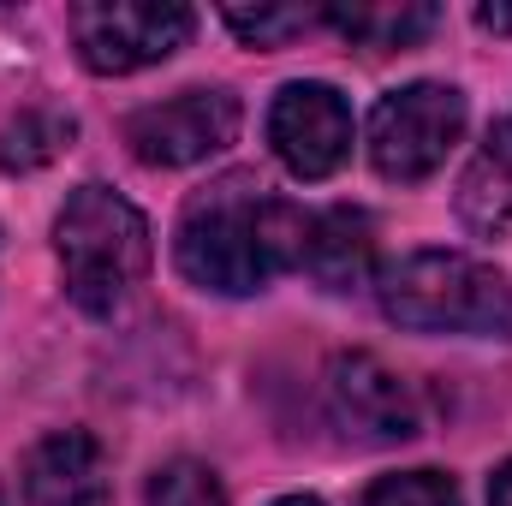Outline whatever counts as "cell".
<instances>
[{
	"instance_id": "6da1fadb",
	"label": "cell",
	"mask_w": 512,
	"mask_h": 506,
	"mask_svg": "<svg viewBox=\"0 0 512 506\" xmlns=\"http://www.w3.org/2000/svg\"><path fill=\"white\" fill-rule=\"evenodd\" d=\"M304 227H310V209L268 197L256 173H227L185 203L173 233V262L203 292L251 298L274 274L298 268Z\"/></svg>"
},
{
	"instance_id": "7a4b0ae2",
	"label": "cell",
	"mask_w": 512,
	"mask_h": 506,
	"mask_svg": "<svg viewBox=\"0 0 512 506\" xmlns=\"http://www.w3.org/2000/svg\"><path fill=\"white\" fill-rule=\"evenodd\" d=\"M382 316L411 334H512V280L465 251H411L376 274Z\"/></svg>"
},
{
	"instance_id": "3957f363",
	"label": "cell",
	"mask_w": 512,
	"mask_h": 506,
	"mask_svg": "<svg viewBox=\"0 0 512 506\" xmlns=\"http://www.w3.org/2000/svg\"><path fill=\"white\" fill-rule=\"evenodd\" d=\"M66 298L84 316H114L149 268V221L108 185H78L54 215Z\"/></svg>"
},
{
	"instance_id": "277c9868",
	"label": "cell",
	"mask_w": 512,
	"mask_h": 506,
	"mask_svg": "<svg viewBox=\"0 0 512 506\" xmlns=\"http://www.w3.org/2000/svg\"><path fill=\"white\" fill-rule=\"evenodd\" d=\"M66 30L90 72L126 78L143 66H161L173 48H185L197 30V12L179 0H84L66 12Z\"/></svg>"
},
{
	"instance_id": "5b68a950",
	"label": "cell",
	"mask_w": 512,
	"mask_h": 506,
	"mask_svg": "<svg viewBox=\"0 0 512 506\" xmlns=\"http://www.w3.org/2000/svg\"><path fill=\"white\" fill-rule=\"evenodd\" d=\"M465 137V96L453 84H405L387 90L370 114V161L393 185L429 179Z\"/></svg>"
},
{
	"instance_id": "8992f818",
	"label": "cell",
	"mask_w": 512,
	"mask_h": 506,
	"mask_svg": "<svg viewBox=\"0 0 512 506\" xmlns=\"http://www.w3.org/2000/svg\"><path fill=\"white\" fill-rule=\"evenodd\" d=\"M322 411L358 447H399L423 429L417 387L376 352H340L322 370Z\"/></svg>"
},
{
	"instance_id": "52a82bcc",
	"label": "cell",
	"mask_w": 512,
	"mask_h": 506,
	"mask_svg": "<svg viewBox=\"0 0 512 506\" xmlns=\"http://www.w3.org/2000/svg\"><path fill=\"white\" fill-rule=\"evenodd\" d=\"M239 96L233 90H179L167 102H149L126 114V149L143 167H191V161H209L221 155L233 137H239Z\"/></svg>"
},
{
	"instance_id": "ba28073f",
	"label": "cell",
	"mask_w": 512,
	"mask_h": 506,
	"mask_svg": "<svg viewBox=\"0 0 512 506\" xmlns=\"http://www.w3.org/2000/svg\"><path fill=\"white\" fill-rule=\"evenodd\" d=\"M268 143L292 179H328L352 155V108L334 84H286L268 108Z\"/></svg>"
},
{
	"instance_id": "9c48e42d",
	"label": "cell",
	"mask_w": 512,
	"mask_h": 506,
	"mask_svg": "<svg viewBox=\"0 0 512 506\" xmlns=\"http://www.w3.org/2000/svg\"><path fill=\"white\" fill-rule=\"evenodd\" d=\"M24 501L30 506H108V453L90 429H54L24 453Z\"/></svg>"
},
{
	"instance_id": "30bf717a",
	"label": "cell",
	"mask_w": 512,
	"mask_h": 506,
	"mask_svg": "<svg viewBox=\"0 0 512 506\" xmlns=\"http://www.w3.org/2000/svg\"><path fill=\"white\" fill-rule=\"evenodd\" d=\"M298 274H310L322 292H358L370 286L376 268V221L352 203L316 209L304 227V251H298Z\"/></svg>"
},
{
	"instance_id": "8fae6325",
	"label": "cell",
	"mask_w": 512,
	"mask_h": 506,
	"mask_svg": "<svg viewBox=\"0 0 512 506\" xmlns=\"http://www.w3.org/2000/svg\"><path fill=\"white\" fill-rule=\"evenodd\" d=\"M322 24H334L358 48H417L441 24V6H423V0H358V6H322Z\"/></svg>"
},
{
	"instance_id": "7c38bea8",
	"label": "cell",
	"mask_w": 512,
	"mask_h": 506,
	"mask_svg": "<svg viewBox=\"0 0 512 506\" xmlns=\"http://www.w3.org/2000/svg\"><path fill=\"white\" fill-rule=\"evenodd\" d=\"M459 209H465V221L483 227V233H495V227L512 221V114L495 120L483 155L471 161V173H465V185H459Z\"/></svg>"
},
{
	"instance_id": "4fadbf2b",
	"label": "cell",
	"mask_w": 512,
	"mask_h": 506,
	"mask_svg": "<svg viewBox=\"0 0 512 506\" xmlns=\"http://www.w3.org/2000/svg\"><path fill=\"white\" fill-rule=\"evenodd\" d=\"M72 137H78L72 114H60V108H24L12 126L0 131V167L6 173H36L54 155H66Z\"/></svg>"
},
{
	"instance_id": "5bb4252c",
	"label": "cell",
	"mask_w": 512,
	"mask_h": 506,
	"mask_svg": "<svg viewBox=\"0 0 512 506\" xmlns=\"http://www.w3.org/2000/svg\"><path fill=\"white\" fill-rule=\"evenodd\" d=\"M221 18H227V30H233L239 42H251V48H280V42H292L298 30L322 24V6H221Z\"/></svg>"
},
{
	"instance_id": "9a60e30c",
	"label": "cell",
	"mask_w": 512,
	"mask_h": 506,
	"mask_svg": "<svg viewBox=\"0 0 512 506\" xmlns=\"http://www.w3.org/2000/svg\"><path fill=\"white\" fill-rule=\"evenodd\" d=\"M143 501L149 506H227V489H221V477L203 459H167V465H155Z\"/></svg>"
},
{
	"instance_id": "2e32d148",
	"label": "cell",
	"mask_w": 512,
	"mask_h": 506,
	"mask_svg": "<svg viewBox=\"0 0 512 506\" xmlns=\"http://www.w3.org/2000/svg\"><path fill=\"white\" fill-rule=\"evenodd\" d=\"M364 506H459V483L447 471H393L370 483Z\"/></svg>"
},
{
	"instance_id": "e0dca14e",
	"label": "cell",
	"mask_w": 512,
	"mask_h": 506,
	"mask_svg": "<svg viewBox=\"0 0 512 506\" xmlns=\"http://www.w3.org/2000/svg\"><path fill=\"white\" fill-rule=\"evenodd\" d=\"M489 506H512V459L489 477Z\"/></svg>"
},
{
	"instance_id": "ac0fdd59",
	"label": "cell",
	"mask_w": 512,
	"mask_h": 506,
	"mask_svg": "<svg viewBox=\"0 0 512 506\" xmlns=\"http://www.w3.org/2000/svg\"><path fill=\"white\" fill-rule=\"evenodd\" d=\"M274 506H322L316 495H286V501H274Z\"/></svg>"
}]
</instances>
